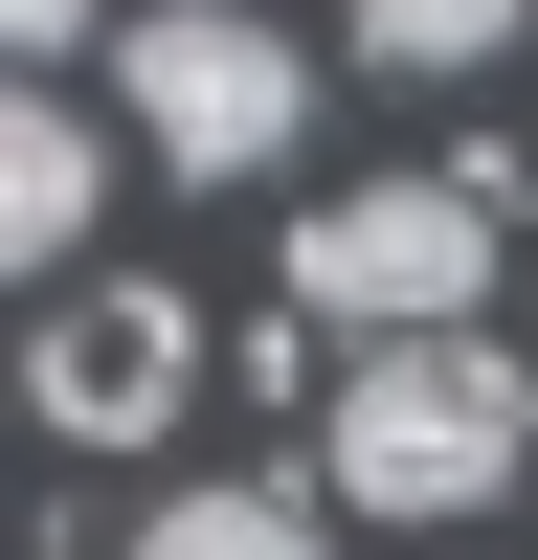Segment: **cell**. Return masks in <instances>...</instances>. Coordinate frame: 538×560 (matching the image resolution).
Wrapping results in <instances>:
<instances>
[{
    "instance_id": "obj_2",
    "label": "cell",
    "mask_w": 538,
    "mask_h": 560,
    "mask_svg": "<svg viewBox=\"0 0 538 560\" xmlns=\"http://www.w3.org/2000/svg\"><path fill=\"white\" fill-rule=\"evenodd\" d=\"M493 247H516V179H493V158L337 179V202L292 224V314H337L359 359H382V337H471V314H493Z\"/></svg>"
},
{
    "instance_id": "obj_5",
    "label": "cell",
    "mask_w": 538,
    "mask_h": 560,
    "mask_svg": "<svg viewBox=\"0 0 538 560\" xmlns=\"http://www.w3.org/2000/svg\"><path fill=\"white\" fill-rule=\"evenodd\" d=\"M90 202H113V135H90L68 90H0V292H45V269L90 247Z\"/></svg>"
},
{
    "instance_id": "obj_7",
    "label": "cell",
    "mask_w": 538,
    "mask_h": 560,
    "mask_svg": "<svg viewBox=\"0 0 538 560\" xmlns=\"http://www.w3.org/2000/svg\"><path fill=\"white\" fill-rule=\"evenodd\" d=\"M516 23H538V0H337V45H359V68H493Z\"/></svg>"
},
{
    "instance_id": "obj_3",
    "label": "cell",
    "mask_w": 538,
    "mask_h": 560,
    "mask_svg": "<svg viewBox=\"0 0 538 560\" xmlns=\"http://www.w3.org/2000/svg\"><path fill=\"white\" fill-rule=\"evenodd\" d=\"M113 113H134V158H179V179H269L314 135V68L247 0H134L113 23Z\"/></svg>"
},
{
    "instance_id": "obj_8",
    "label": "cell",
    "mask_w": 538,
    "mask_h": 560,
    "mask_svg": "<svg viewBox=\"0 0 538 560\" xmlns=\"http://www.w3.org/2000/svg\"><path fill=\"white\" fill-rule=\"evenodd\" d=\"M90 23H113V0H0V90H23L45 45H90Z\"/></svg>"
},
{
    "instance_id": "obj_4",
    "label": "cell",
    "mask_w": 538,
    "mask_h": 560,
    "mask_svg": "<svg viewBox=\"0 0 538 560\" xmlns=\"http://www.w3.org/2000/svg\"><path fill=\"white\" fill-rule=\"evenodd\" d=\"M23 404H45V448H157L202 404V314L179 292H68L23 337Z\"/></svg>"
},
{
    "instance_id": "obj_6",
    "label": "cell",
    "mask_w": 538,
    "mask_h": 560,
    "mask_svg": "<svg viewBox=\"0 0 538 560\" xmlns=\"http://www.w3.org/2000/svg\"><path fill=\"white\" fill-rule=\"evenodd\" d=\"M134 560H337V516H314L292 471H202L179 516H134Z\"/></svg>"
},
{
    "instance_id": "obj_1",
    "label": "cell",
    "mask_w": 538,
    "mask_h": 560,
    "mask_svg": "<svg viewBox=\"0 0 538 560\" xmlns=\"http://www.w3.org/2000/svg\"><path fill=\"white\" fill-rule=\"evenodd\" d=\"M516 471H538V359L516 337H382L314 404V516H359V538H448Z\"/></svg>"
}]
</instances>
